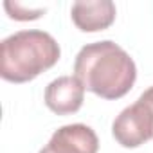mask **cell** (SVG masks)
<instances>
[{
    "label": "cell",
    "instance_id": "cell-1",
    "mask_svg": "<svg viewBox=\"0 0 153 153\" xmlns=\"http://www.w3.org/2000/svg\"><path fill=\"white\" fill-rule=\"evenodd\" d=\"M74 74L85 90L103 99H121L137 79V67L123 47L105 40L88 43L78 52Z\"/></svg>",
    "mask_w": 153,
    "mask_h": 153
},
{
    "label": "cell",
    "instance_id": "cell-2",
    "mask_svg": "<svg viewBox=\"0 0 153 153\" xmlns=\"http://www.w3.org/2000/svg\"><path fill=\"white\" fill-rule=\"evenodd\" d=\"M58 42L45 31H18L0 43V76L11 83H27L59 59Z\"/></svg>",
    "mask_w": 153,
    "mask_h": 153
},
{
    "label": "cell",
    "instance_id": "cell-3",
    "mask_svg": "<svg viewBox=\"0 0 153 153\" xmlns=\"http://www.w3.org/2000/svg\"><path fill=\"white\" fill-rule=\"evenodd\" d=\"M112 133L124 148H139L153 139V87L115 117Z\"/></svg>",
    "mask_w": 153,
    "mask_h": 153
},
{
    "label": "cell",
    "instance_id": "cell-4",
    "mask_svg": "<svg viewBox=\"0 0 153 153\" xmlns=\"http://www.w3.org/2000/svg\"><path fill=\"white\" fill-rule=\"evenodd\" d=\"M97 149L99 139L96 131L87 124L76 123L58 128L40 153H97Z\"/></svg>",
    "mask_w": 153,
    "mask_h": 153
},
{
    "label": "cell",
    "instance_id": "cell-5",
    "mask_svg": "<svg viewBox=\"0 0 153 153\" xmlns=\"http://www.w3.org/2000/svg\"><path fill=\"white\" fill-rule=\"evenodd\" d=\"M85 99V87L76 76H61L45 88V105L58 115L76 114Z\"/></svg>",
    "mask_w": 153,
    "mask_h": 153
},
{
    "label": "cell",
    "instance_id": "cell-6",
    "mask_svg": "<svg viewBox=\"0 0 153 153\" xmlns=\"http://www.w3.org/2000/svg\"><path fill=\"white\" fill-rule=\"evenodd\" d=\"M115 4L112 0H83L70 9L72 22L83 33H96L108 29L115 20Z\"/></svg>",
    "mask_w": 153,
    "mask_h": 153
},
{
    "label": "cell",
    "instance_id": "cell-7",
    "mask_svg": "<svg viewBox=\"0 0 153 153\" xmlns=\"http://www.w3.org/2000/svg\"><path fill=\"white\" fill-rule=\"evenodd\" d=\"M4 7L9 13V16L15 20H36L45 13V9H29L24 7L22 4H13V2H6Z\"/></svg>",
    "mask_w": 153,
    "mask_h": 153
}]
</instances>
